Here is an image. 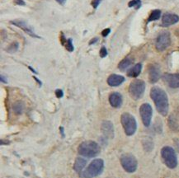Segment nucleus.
Segmentation results:
<instances>
[{"mask_svg": "<svg viewBox=\"0 0 179 178\" xmlns=\"http://www.w3.org/2000/svg\"><path fill=\"white\" fill-rule=\"evenodd\" d=\"M11 23L12 25L16 26L18 27L20 29H22V31H24L27 34H28L30 36L34 38H37V39H41L40 36H39L38 35H37L35 33V31L31 29V27H30V26L28 25L27 22L25 21H22V20H19V19H17V20H13V21H11Z\"/></svg>", "mask_w": 179, "mask_h": 178, "instance_id": "nucleus-10", "label": "nucleus"}, {"mask_svg": "<svg viewBox=\"0 0 179 178\" xmlns=\"http://www.w3.org/2000/svg\"><path fill=\"white\" fill-rule=\"evenodd\" d=\"M28 68H29V69H31V71H32V72H33V73H37V71H36V70H34V69H32V68H31V67H28Z\"/></svg>", "mask_w": 179, "mask_h": 178, "instance_id": "nucleus-38", "label": "nucleus"}, {"mask_svg": "<svg viewBox=\"0 0 179 178\" xmlns=\"http://www.w3.org/2000/svg\"><path fill=\"white\" fill-rule=\"evenodd\" d=\"M131 64H132V59L126 57V58H125V59L120 61L119 65H118V68L121 71H125L126 69H128L131 65Z\"/></svg>", "mask_w": 179, "mask_h": 178, "instance_id": "nucleus-19", "label": "nucleus"}, {"mask_svg": "<svg viewBox=\"0 0 179 178\" xmlns=\"http://www.w3.org/2000/svg\"><path fill=\"white\" fill-rule=\"evenodd\" d=\"M142 69V64H136V65L132 67L131 69L128 70L127 72V76H129L130 78H136L138 77L141 72Z\"/></svg>", "mask_w": 179, "mask_h": 178, "instance_id": "nucleus-18", "label": "nucleus"}, {"mask_svg": "<svg viewBox=\"0 0 179 178\" xmlns=\"http://www.w3.org/2000/svg\"><path fill=\"white\" fill-rule=\"evenodd\" d=\"M125 81V78L121 75L111 74L107 78V83L111 87H117L120 86Z\"/></svg>", "mask_w": 179, "mask_h": 178, "instance_id": "nucleus-16", "label": "nucleus"}, {"mask_svg": "<svg viewBox=\"0 0 179 178\" xmlns=\"http://www.w3.org/2000/svg\"><path fill=\"white\" fill-rule=\"evenodd\" d=\"M171 45V37H170L169 32L168 31H163L158 36L155 42V47L156 50L159 52H163L168 49Z\"/></svg>", "mask_w": 179, "mask_h": 178, "instance_id": "nucleus-8", "label": "nucleus"}, {"mask_svg": "<svg viewBox=\"0 0 179 178\" xmlns=\"http://www.w3.org/2000/svg\"><path fill=\"white\" fill-rule=\"evenodd\" d=\"M168 124H169V127L173 130H177L178 128V124L177 122L176 119L174 118L173 116H171L168 119Z\"/></svg>", "mask_w": 179, "mask_h": 178, "instance_id": "nucleus-23", "label": "nucleus"}, {"mask_svg": "<svg viewBox=\"0 0 179 178\" xmlns=\"http://www.w3.org/2000/svg\"><path fill=\"white\" fill-rule=\"evenodd\" d=\"M87 164V161L82 158H77L76 160H75V163H74V171L76 172H83V170L85 167V166Z\"/></svg>", "mask_w": 179, "mask_h": 178, "instance_id": "nucleus-17", "label": "nucleus"}, {"mask_svg": "<svg viewBox=\"0 0 179 178\" xmlns=\"http://www.w3.org/2000/svg\"><path fill=\"white\" fill-rule=\"evenodd\" d=\"M101 2H102V0H93L92 3H91V5L93 6L94 9H97V7L99 6V4L101 3Z\"/></svg>", "mask_w": 179, "mask_h": 178, "instance_id": "nucleus-28", "label": "nucleus"}, {"mask_svg": "<svg viewBox=\"0 0 179 178\" xmlns=\"http://www.w3.org/2000/svg\"><path fill=\"white\" fill-rule=\"evenodd\" d=\"M163 79L169 88H179V73H165Z\"/></svg>", "mask_w": 179, "mask_h": 178, "instance_id": "nucleus-12", "label": "nucleus"}, {"mask_svg": "<svg viewBox=\"0 0 179 178\" xmlns=\"http://www.w3.org/2000/svg\"><path fill=\"white\" fill-rule=\"evenodd\" d=\"M143 146L145 151L150 152L154 148V144L152 142L151 139H145V140L143 141Z\"/></svg>", "mask_w": 179, "mask_h": 178, "instance_id": "nucleus-22", "label": "nucleus"}, {"mask_svg": "<svg viewBox=\"0 0 179 178\" xmlns=\"http://www.w3.org/2000/svg\"><path fill=\"white\" fill-rule=\"evenodd\" d=\"M56 97H58V98H61L64 96V92H63V91L61 89H57L56 91Z\"/></svg>", "mask_w": 179, "mask_h": 178, "instance_id": "nucleus-31", "label": "nucleus"}, {"mask_svg": "<svg viewBox=\"0 0 179 178\" xmlns=\"http://www.w3.org/2000/svg\"><path fill=\"white\" fill-rule=\"evenodd\" d=\"M33 78H34L35 80H36V81H37V83H39V85H40V86H41V82H40V80H39V79H38V78H36V77H35V76H34V77H33Z\"/></svg>", "mask_w": 179, "mask_h": 178, "instance_id": "nucleus-36", "label": "nucleus"}, {"mask_svg": "<svg viewBox=\"0 0 179 178\" xmlns=\"http://www.w3.org/2000/svg\"><path fill=\"white\" fill-rule=\"evenodd\" d=\"M0 79H1V82H3V83H8V82H7L6 78H5L4 76H3V75H1V77H0Z\"/></svg>", "mask_w": 179, "mask_h": 178, "instance_id": "nucleus-35", "label": "nucleus"}, {"mask_svg": "<svg viewBox=\"0 0 179 178\" xmlns=\"http://www.w3.org/2000/svg\"><path fill=\"white\" fill-rule=\"evenodd\" d=\"M56 1L58 3H59L60 5H65V3H66L67 0H56Z\"/></svg>", "mask_w": 179, "mask_h": 178, "instance_id": "nucleus-34", "label": "nucleus"}, {"mask_svg": "<svg viewBox=\"0 0 179 178\" xmlns=\"http://www.w3.org/2000/svg\"><path fill=\"white\" fill-rule=\"evenodd\" d=\"M104 168V162L102 159H94L88 167L80 173L82 178H93L99 176Z\"/></svg>", "mask_w": 179, "mask_h": 178, "instance_id": "nucleus-3", "label": "nucleus"}, {"mask_svg": "<svg viewBox=\"0 0 179 178\" xmlns=\"http://www.w3.org/2000/svg\"><path fill=\"white\" fill-rule=\"evenodd\" d=\"M107 55V50L105 46H102L100 50V56L101 58H105Z\"/></svg>", "mask_w": 179, "mask_h": 178, "instance_id": "nucleus-27", "label": "nucleus"}, {"mask_svg": "<svg viewBox=\"0 0 179 178\" xmlns=\"http://www.w3.org/2000/svg\"><path fill=\"white\" fill-rule=\"evenodd\" d=\"M59 130H60V132H61L63 137H65V134H64V128H63V127H60V128H59Z\"/></svg>", "mask_w": 179, "mask_h": 178, "instance_id": "nucleus-37", "label": "nucleus"}, {"mask_svg": "<svg viewBox=\"0 0 179 178\" xmlns=\"http://www.w3.org/2000/svg\"><path fill=\"white\" fill-rule=\"evenodd\" d=\"M13 111L17 115H21L24 111V104L22 101H17L13 104Z\"/></svg>", "mask_w": 179, "mask_h": 178, "instance_id": "nucleus-21", "label": "nucleus"}, {"mask_svg": "<svg viewBox=\"0 0 179 178\" xmlns=\"http://www.w3.org/2000/svg\"><path fill=\"white\" fill-rule=\"evenodd\" d=\"M18 46L19 45L18 42H13V43L10 45V46L8 47V52H10V53L16 52L17 50H18Z\"/></svg>", "mask_w": 179, "mask_h": 178, "instance_id": "nucleus-26", "label": "nucleus"}, {"mask_svg": "<svg viewBox=\"0 0 179 178\" xmlns=\"http://www.w3.org/2000/svg\"><path fill=\"white\" fill-rule=\"evenodd\" d=\"M120 122L126 135L131 136L136 133V129H137V123H136L135 117L132 115H130V113H123L120 117Z\"/></svg>", "mask_w": 179, "mask_h": 178, "instance_id": "nucleus-4", "label": "nucleus"}, {"mask_svg": "<svg viewBox=\"0 0 179 178\" xmlns=\"http://www.w3.org/2000/svg\"><path fill=\"white\" fill-rule=\"evenodd\" d=\"M110 32H111V29L110 28L104 29V30L102 31V36L103 37H107L108 35L110 34Z\"/></svg>", "mask_w": 179, "mask_h": 178, "instance_id": "nucleus-30", "label": "nucleus"}, {"mask_svg": "<svg viewBox=\"0 0 179 178\" xmlns=\"http://www.w3.org/2000/svg\"><path fill=\"white\" fill-rule=\"evenodd\" d=\"M178 21L179 17L177 14L166 13H164L162 17V25L164 27H168V26L173 25L177 22H178Z\"/></svg>", "mask_w": 179, "mask_h": 178, "instance_id": "nucleus-14", "label": "nucleus"}, {"mask_svg": "<svg viewBox=\"0 0 179 178\" xmlns=\"http://www.w3.org/2000/svg\"><path fill=\"white\" fill-rule=\"evenodd\" d=\"M161 17V11L158 9L153 10L151 12V13L149 14L147 20V22H153V21H157L158 19L160 18Z\"/></svg>", "mask_w": 179, "mask_h": 178, "instance_id": "nucleus-20", "label": "nucleus"}, {"mask_svg": "<svg viewBox=\"0 0 179 178\" xmlns=\"http://www.w3.org/2000/svg\"><path fill=\"white\" fill-rule=\"evenodd\" d=\"M161 156L165 165L170 169L175 168L177 165V158L175 150L169 146H165L161 150Z\"/></svg>", "mask_w": 179, "mask_h": 178, "instance_id": "nucleus-5", "label": "nucleus"}, {"mask_svg": "<svg viewBox=\"0 0 179 178\" xmlns=\"http://www.w3.org/2000/svg\"><path fill=\"white\" fill-rule=\"evenodd\" d=\"M129 8H135L136 9H139L141 7V0H131L128 3Z\"/></svg>", "mask_w": 179, "mask_h": 178, "instance_id": "nucleus-24", "label": "nucleus"}, {"mask_svg": "<svg viewBox=\"0 0 179 178\" xmlns=\"http://www.w3.org/2000/svg\"><path fill=\"white\" fill-rule=\"evenodd\" d=\"M150 97L155 102L158 112L162 116H167L168 112V98L167 93L163 89L154 87L150 91Z\"/></svg>", "mask_w": 179, "mask_h": 178, "instance_id": "nucleus-1", "label": "nucleus"}, {"mask_svg": "<svg viewBox=\"0 0 179 178\" xmlns=\"http://www.w3.org/2000/svg\"><path fill=\"white\" fill-rule=\"evenodd\" d=\"M145 91V83L140 79H136L130 83L129 93L134 100H139L143 97Z\"/></svg>", "mask_w": 179, "mask_h": 178, "instance_id": "nucleus-6", "label": "nucleus"}, {"mask_svg": "<svg viewBox=\"0 0 179 178\" xmlns=\"http://www.w3.org/2000/svg\"><path fill=\"white\" fill-rule=\"evenodd\" d=\"M65 48H66V50L69 51V52H73L74 50V47L73 45V40H72V38H69L67 40V42H66V44H65Z\"/></svg>", "mask_w": 179, "mask_h": 178, "instance_id": "nucleus-25", "label": "nucleus"}, {"mask_svg": "<svg viewBox=\"0 0 179 178\" xmlns=\"http://www.w3.org/2000/svg\"><path fill=\"white\" fill-rule=\"evenodd\" d=\"M160 78V67L157 64L149 66V80L150 83H155Z\"/></svg>", "mask_w": 179, "mask_h": 178, "instance_id": "nucleus-11", "label": "nucleus"}, {"mask_svg": "<svg viewBox=\"0 0 179 178\" xmlns=\"http://www.w3.org/2000/svg\"><path fill=\"white\" fill-rule=\"evenodd\" d=\"M102 134H104L107 139H113L114 138V127L111 121L104 120L101 126Z\"/></svg>", "mask_w": 179, "mask_h": 178, "instance_id": "nucleus-13", "label": "nucleus"}, {"mask_svg": "<svg viewBox=\"0 0 179 178\" xmlns=\"http://www.w3.org/2000/svg\"><path fill=\"white\" fill-rule=\"evenodd\" d=\"M139 115L145 127H149L151 123L153 116V109L149 103H144L139 107Z\"/></svg>", "mask_w": 179, "mask_h": 178, "instance_id": "nucleus-9", "label": "nucleus"}, {"mask_svg": "<svg viewBox=\"0 0 179 178\" xmlns=\"http://www.w3.org/2000/svg\"><path fill=\"white\" fill-rule=\"evenodd\" d=\"M120 163L122 167L125 169V171L127 172H136L137 169V160H136V157L133 156L130 153H126L124 154L120 158Z\"/></svg>", "mask_w": 179, "mask_h": 178, "instance_id": "nucleus-7", "label": "nucleus"}, {"mask_svg": "<svg viewBox=\"0 0 179 178\" xmlns=\"http://www.w3.org/2000/svg\"><path fill=\"white\" fill-rule=\"evenodd\" d=\"M109 102L114 108H119L122 105V96L119 92H112L109 96Z\"/></svg>", "mask_w": 179, "mask_h": 178, "instance_id": "nucleus-15", "label": "nucleus"}, {"mask_svg": "<svg viewBox=\"0 0 179 178\" xmlns=\"http://www.w3.org/2000/svg\"><path fill=\"white\" fill-rule=\"evenodd\" d=\"M60 42H61L62 45H65L66 42H67V39L65 37V35L63 32L60 33Z\"/></svg>", "mask_w": 179, "mask_h": 178, "instance_id": "nucleus-29", "label": "nucleus"}, {"mask_svg": "<svg viewBox=\"0 0 179 178\" xmlns=\"http://www.w3.org/2000/svg\"><path fill=\"white\" fill-rule=\"evenodd\" d=\"M97 41H98V38H97V37L93 38V39H92V40L89 41V45H92L97 43Z\"/></svg>", "mask_w": 179, "mask_h": 178, "instance_id": "nucleus-33", "label": "nucleus"}, {"mask_svg": "<svg viewBox=\"0 0 179 178\" xmlns=\"http://www.w3.org/2000/svg\"><path fill=\"white\" fill-rule=\"evenodd\" d=\"M14 3L19 6H25L26 3H25L23 0H14Z\"/></svg>", "mask_w": 179, "mask_h": 178, "instance_id": "nucleus-32", "label": "nucleus"}, {"mask_svg": "<svg viewBox=\"0 0 179 178\" xmlns=\"http://www.w3.org/2000/svg\"><path fill=\"white\" fill-rule=\"evenodd\" d=\"M78 151L81 156L85 158H95L100 153L101 148L94 141L88 140L81 143L78 146Z\"/></svg>", "mask_w": 179, "mask_h": 178, "instance_id": "nucleus-2", "label": "nucleus"}]
</instances>
